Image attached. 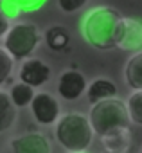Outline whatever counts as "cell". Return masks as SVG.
<instances>
[{"mask_svg": "<svg viewBox=\"0 0 142 153\" xmlns=\"http://www.w3.org/2000/svg\"><path fill=\"white\" fill-rule=\"evenodd\" d=\"M122 15L113 7H95L81 20V34L97 51H108L117 45Z\"/></svg>", "mask_w": 142, "mask_h": 153, "instance_id": "6da1fadb", "label": "cell"}, {"mask_svg": "<svg viewBox=\"0 0 142 153\" xmlns=\"http://www.w3.org/2000/svg\"><path fill=\"white\" fill-rule=\"evenodd\" d=\"M54 135L68 153L87 151L94 139L88 117L79 112H68L65 115H59V119L56 121Z\"/></svg>", "mask_w": 142, "mask_h": 153, "instance_id": "7a4b0ae2", "label": "cell"}, {"mask_svg": "<svg viewBox=\"0 0 142 153\" xmlns=\"http://www.w3.org/2000/svg\"><path fill=\"white\" fill-rule=\"evenodd\" d=\"M88 123L92 131L99 137L117 130V128H129V117L124 101L121 99H106L92 106L88 114Z\"/></svg>", "mask_w": 142, "mask_h": 153, "instance_id": "3957f363", "label": "cell"}, {"mask_svg": "<svg viewBox=\"0 0 142 153\" xmlns=\"http://www.w3.org/2000/svg\"><path fill=\"white\" fill-rule=\"evenodd\" d=\"M40 42H41V33L34 24L18 22L15 25H9L4 36V49L15 61L27 59L40 45Z\"/></svg>", "mask_w": 142, "mask_h": 153, "instance_id": "277c9868", "label": "cell"}, {"mask_svg": "<svg viewBox=\"0 0 142 153\" xmlns=\"http://www.w3.org/2000/svg\"><path fill=\"white\" fill-rule=\"evenodd\" d=\"M31 112H33V117L40 123V124H54L58 119H59V103L58 99L49 94V92H38L34 94L33 101H31Z\"/></svg>", "mask_w": 142, "mask_h": 153, "instance_id": "5b68a950", "label": "cell"}, {"mask_svg": "<svg viewBox=\"0 0 142 153\" xmlns=\"http://www.w3.org/2000/svg\"><path fill=\"white\" fill-rule=\"evenodd\" d=\"M18 78H20V83L34 90L38 87H43L50 79V67L40 58H27L24 59L18 70Z\"/></svg>", "mask_w": 142, "mask_h": 153, "instance_id": "8992f818", "label": "cell"}, {"mask_svg": "<svg viewBox=\"0 0 142 153\" xmlns=\"http://www.w3.org/2000/svg\"><path fill=\"white\" fill-rule=\"evenodd\" d=\"M87 92V78L76 68H67L59 74L58 94L67 101H78Z\"/></svg>", "mask_w": 142, "mask_h": 153, "instance_id": "52a82bcc", "label": "cell"}, {"mask_svg": "<svg viewBox=\"0 0 142 153\" xmlns=\"http://www.w3.org/2000/svg\"><path fill=\"white\" fill-rule=\"evenodd\" d=\"M115 47L126 52L142 51V18H137V16L122 18V27H121V34Z\"/></svg>", "mask_w": 142, "mask_h": 153, "instance_id": "ba28073f", "label": "cell"}, {"mask_svg": "<svg viewBox=\"0 0 142 153\" xmlns=\"http://www.w3.org/2000/svg\"><path fill=\"white\" fill-rule=\"evenodd\" d=\"M11 153H50V142L43 133L29 131L11 140Z\"/></svg>", "mask_w": 142, "mask_h": 153, "instance_id": "9c48e42d", "label": "cell"}, {"mask_svg": "<svg viewBox=\"0 0 142 153\" xmlns=\"http://www.w3.org/2000/svg\"><path fill=\"white\" fill-rule=\"evenodd\" d=\"M47 4V0H0V13L7 20L16 18L22 13H34Z\"/></svg>", "mask_w": 142, "mask_h": 153, "instance_id": "30bf717a", "label": "cell"}, {"mask_svg": "<svg viewBox=\"0 0 142 153\" xmlns=\"http://www.w3.org/2000/svg\"><path fill=\"white\" fill-rule=\"evenodd\" d=\"M117 92H119L117 85L112 79L99 78V79L92 81L90 87H87V99H88V103L97 105V103L106 101V99H115Z\"/></svg>", "mask_w": 142, "mask_h": 153, "instance_id": "8fae6325", "label": "cell"}, {"mask_svg": "<svg viewBox=\"0 0 142 153\" xmlns=\"http://www.w3.org/2000/svg\"><path fill=\"white\" fill-rule=\"evenodd\" d=\"M101 142L106 148V151L128 153L129 148H131V131H129V128H117V130L103 135Z\"/></svg>", "mask_w": 142, "mask_h": 153, "instance_id": "7c38bea8", "label": "cell"}, {"mask_svg": "<svg viewBox=\"0 0 142 153\" xmlns=\"http://www.w3.org/2000/svg\"><path fill=\"white\" fill-rule=\"evenodd\" d=\"M45 43L56 54H65L70 51V33L63 25H50L45 31Z\"/></svg>", "mask_w": 142, "mask_h": 153, "instance_id": "4fadbf2b", "label": "cell"}, {"mask_svg": "<svg viewBox=\"0 0 142 153\" xmlns=\"http://www.w3.org/2000/svg\"><path fill=\"white\" fill-rule=\"evenodd\" d=\"M124 78H126V85L129 88H133L135 92L142 90V51L135 52L124 68Z\"/></svg>", "mask_w": 142, "mask_h": 153, "instance_id": "5bb4252c", "label": "cell"}, {"mask_svg": "<svg viewBox=\"0 0 142 153\" xmlns=\"http://www.w3.org/2000/svg\"><path fill=\"white\" fill-rule=\"evenodd\" d=\"M16 121V108L9 99V94L0 90V133L9 130Z\"/></svg>", "mask_w": 142, "mask_h": 153, "instance_id": "9a60e30c", "label": "cell"}, {"mask_svg": "<svg viewBox=\"0 0 142 153\" xmlns=\"http://www.w3.org/2000/svg\"><path fill=\"white\" fill-rule=\"evenodd\" d=\"M33 97H34V90H33L31 87H27V85H24V83H16V85L11 87L9 99H11V103L15 105V108H22V106L31 105Z\"/></svg>", "mask_w": 142, "mask_h": 153, "instance_id": "2e32d148", "label": "cell"}, {"mask_svg": "<svg viewBox=\"0 0 142 153\" xmlns=\"http://www.w3.org/2000/svg\"><path fill=\"white\" fill-rule=\"evenodd\" d=\"M124 105H126V110H128L129 123H135V124L142 126V90L129 94V97Z\"/></svg>", "mask_w": 142, "mask_h": 153, "instance_id": "e0dca14e", "label": "cell"}, {"mask_svg": "<svg viewBox=\"0 0 142 153\" xmlns=\"http://www.w3.org/2000/svg\"><path fill=\"white\" fill-rule=\"evenodd\" d=\"M13 68H15V59L7 54L4 47H0V87L9 81Z\"/></svg>", "mask_w": 142, "mask_h": 153, "instance_id": "ac0fdd59", "label": "cell"}, {"mask_svg": "<svg viewBox=\"0 0 142 153\" xmlns=\"http://www.w3.org/2000/svg\"><path fill=\"white\" fill-rule=\"evenodd\" d=\"M87 4V0H58V6L65 13H76Z\"/></svg>", "mask_w": 142, "mask_h": 153, "instance_id": "d6986e66", "label": "cell"}, {"mask_svg": "<svg viewBox=\"0 0 142 153\" xmlns=\"http://www.w3.org/2000/svg\"><path fill=\"white\" fill-rule=\"evenodd\" d=\"M7 29H9V20H7L2 13H0V38H4V36H6Z\"/></svg>", "mask_w": 142, "mask_h": 153, "instance_id": "ffe728a7", "label": "cell"}, {"mask_svg": "<svg viewBox=\"0 0 142 153\" xmlns=\"http://www.w3.org/2000/svg\"><path fill=\"white\" fill-rule=\"evenodd\" d=\"M79 153H88V151H79Z\"/></svg>", "mask_w": 142, "mask_h": 153, "instance_id": "44dd1931", "label": "cell"}, {"mask_svg": "<svg viewBox=\"0 0 142 153\" xmlns=\"http://www.w3.org/2000/svg\"><path fill=\"white\" fill-rule=\"evenodd\" d=\"M104 153H112V151H104Z\"/></svg>", "mask_w": 142, "mask_h": 153, "instance_id": "7402d4cb", "label": "cell"}, {"mask_svg": "<svg viewBox=\"0 0 142 153\" xmlns=\"http://www.w3.org/2000/svg\"><path fill=\"white\" fill-rule=\"evenodd\" d=\"M140 153H142V149H140Z\"/></svg>", "mask_w": 142, "mask_h": 153, "instance_id": "603a6c76", "label": "cell"}]
</instances>
